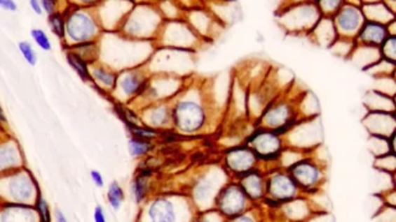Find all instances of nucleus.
Returning a JSON list of instances; mask_svg holds the SVG:
<instances>
[{
    "label": "nucleus",
    "mask_w": 396,
    "mask_h": 222,
    "mask_svg": "<svg viewBox=\"0 0 396 222\" xmlns=\"http://www.w3.org/2000/svg\"><path fill=\"white\" fill-rule=\"evenodd\" d=\"M197 222H223L222 215L218 212H207Z\"/></svg>",
    "instance_id": "30"
},
{
    "label": "nucleus",
    "mask_w": 396,
    "mask_h": 222,
    "mask_svg": "<svg viewBox=\"0 0 396 222\" xmlns=\"http://www.w3.org/2000/svg\"><path fill=\"white\" fill-rule=\"evenodd\" d=\"M249 202L250 199L239 183H229L224 185L217 194V212L222 216L231 219L248 212Z\"/></svg>",
    "instance_id": "6"
},
{
    "label": "nucleus",
    "mask_w": 396,
    "mask_h": 222,
    "mask_svg": "<svg viewBox=\"0 0 396 222\" xmlns=\"http://www.w3.org/2000/svg\"><path fill=\"white\" fill-rule=\"evenodd\" d=\"M263 127L271 130L273 133L282 138L291 128L297 125V117L294 114V109L287 101L270 103L264 114L261 115Z\"/></svg>",
    "instance_id": "5"
},
{
    "label": "nucleus",
    "mask_w": 396,
    "mask_h": 222,
    "mask_svg": "<svg viewBox=\"0 0 396 222\" xmlns=\"http://www.w3.org/2000/svg\"><path fill=\"white\" fill-rule=\"evenodd\" d=\"M30 8H32V11L37 14V15H41L43 14V8H41V3L37 1V0H32L30 3Z\"/></svg>",
    "instance_id": "36"
},
{
    "label": "nucleus",
    "mask_w": 396,
    "mask_h": 222,
    "mask_svg": "<svg viewBox=\"0 0 396 222\" xmlns=\"http://www.w3.org/2000/svg\"><path fill=\"white\" fill-rule=\"evenodd\" d=\"M0 222H40L32 205L0 204Z\"/></svg>",
    "instance_id": "14"
},
{
    "label": "nucleus",
    "mask_w": 396,
    "mask_h": 222,
    "mask_svg": "<svg viewBox=\"0 0 396 222\" xmlns=\"http://www.w3.org/2000/svg\"><path fill=\"white\" fill-rule=\"evenodd\" d=\"M132 195L137 204L143 202L148 194V183H146V177L144 175H137L134 179L132 184Z\"/></svg>",
    "instance_id": "23"
},
{
    "label": "nucleus",
    "mask_w": 396,
    "mask_h": 222,
    "mask_svg": "<svg viewBox=\"0 0 396 222\" xmlns=\"http://www.w3.org/2000/svg\"><path fill=\"white\" fill-rule=\"evenodd\" d=\"M258 163L259 159L252 151V148L248 147L247 145L232 148L226 154V164L228 170L232 173H235L238 178L250 170L258 168Z\"/></svg>",
    "instance_id": "10"
},
{
    "label": "nucleus",
    "mask_w": 396,
    "mask_h": 222,
    "mask_svg": "<svg viewBox=\"0 0 396 222\" xmlns=\"http://www.w3.org/2000/svg\"><path fill=\"white\" fill-rule=\"evenodd\" d=\"M227 222H257L253 215L248 214V212L240 214L238 216L231 217L229 221Z\"/></svg>",
    "instance_id": "32"
},
{
    "label": "nucleus",
    "mask_w": 396,
    "mask_h": 222,
    "mask_svg": "<svg viewBox=\"0 0 396 222\" xmlns=\"http://www.w3.org/2000/svg\"><path fill=\"white\" fill-rule=\"evenodd\" d=\"M116 82L124 96H134L143 91L146 80L144 74L140 72H128V73L123 74Z\"/></svg>",
    "instance_id": "17"
},
{
    "label": "nucleus",
    "mask_w": 396,
    "mask_h": 222,
    "mask_svg": "<svg viewBox=\"0 0 396 222\" xmlns=\"http://www.w3.org/2000/svg\"><path fill=\"white\" fill-rule=\"evenodd\" d=\"M93 219H95V222H107L106 215H104V212H103V207H95Z\"/></svg>",
    "instance_id": "35"
},
{
    "label": "nucleus",
    "mask_w": 396,
    "mask_h": 222,
    "mask_svg": "<svg viewBox=\"0 0 396 222\" xmlns=\"http://www.w3.org/2000/svg\"><path fill=\"white\" fill-rule=\"evenodd\" d=\"M281 17L284 19V25L289 30L312 31L322 15L318 6L307 3L292 6Z\"/></svg>",
    "instance_id": "9"
},
{
    "label": "nucleus",
    "mask_w": 396,
    "mask_h": 222,
    "mask_svg": "<svg viewBox=\"0 0 396 222\" xmlns=\"http://www.w3.org/2000/svg\"><path fill=\"white\" fill-rule=\"evenodd\" d=\"M90 179L95 183V186H98V188L104 186V179L102 177V173H100L98 170H90Z\"/></svg>",
    "instance_id": "33"
},
{
    "label": "nucleus",
    "mask_w": 396,
    "mask_h": 222,
    "mask_svg": "<svg viewBox=\"0 0 396 222\" xmlns=\"http://www.w3.org/2000/svg\"><path fill=\"white\" fill-rule=\"evenodd\" d=\"M30 35H32L34 43H36L39 47L43 50V51H51L53 45H51V41H50V38L46 35V32L41 30V29H32Z\"/></svg>",
    "instance_id": "28"
},
{
    "label": "nucleus",
    "mask_w": 396,
    "mask_h": 222,
    "mask_svg": "<svg viewBox=\"0 0 396 222\" xmlns=\"http://www.w3.org/2000/svg\"><path fill=\"white\" fill-rule=\"evenodd\" d=\"M48 27L55 36L58 38H64L66 36V20L60 13L56 11L53 15L48 16Z\"/></svg>",
    "instance_id": "22"
},
{
    "label": "nucleus",
    "mask_w": 396,
    "mask_h": 222,
    "mask_svg": "<svg viewBox=\"0 0 396 222\" xmlns=\"http://www.w3.org/2000/svg\"><path fill=\"white\" fill-rule=\"evenodd\" d=\"M362 11L364 14L365 20L369 22H381L384 25H389L392 22H395L394 11L389 9V6L383 3H374V4H367L362 6Z\"/></svg>",
    "instance_id": "18"
},
{
    "label": "nucleus",
    "mask_w": 396,
    "mask_h": 222,
    "mask_svg": "<svg viewBox=\"0 0 396 222\" xmlns=\"http://www.w3.org/2000/svg\"><path fill=\"white\" fill-rule=\"evenodd\" d=\"M332 20L339 38L354 41V37L357 36L360 27L364 24L365 17L360 6L343 3L336 15L333 16Z\"/></svg>",
    "instance_id": "8"
},
{
    "label": "nucleus",
    "mask_w": 396,
    "mask_h": 222,
    "mask_svg": "<svg viewBox=\"0 0 396 222\" xmlns=\"http://www.w3.org/2000/svg\"><path fill=\"white\" fill-rule=\"evenodd\" d=\"M107 199H108V202H109L111 209H114L116 212L122 207L125 195H124V191H123L122 186L118 184L116 182H113L109 185L108 193H107Z\"/></svg>",
    "instance_id": "20"
},
{
    "label": "nucleus",
    "mask_w": 396,
    "mask_h": 222,
    "mask_svg": "<svg viewBox=\"0 0 396 222\" xmlns=\"http://www.w3.org/2000/svg\"><path fill=\"white\" fill-rule=\"evenodd\" d=\"M389 36L391 35L388 25L365 20L360 32L354 37V43L360 47L379 48Z\"/></svg>",
    "instance_id": "12"
},
{
    "label": "nucleus",
    "mask_w": 396,
    "mask_h": 222,
    "mask_svg": "<svg viewBox=\"0 0 396 222\" xmlns=\"http://www.w3.org/2000/svg\"><path fill=\"white\" fill-rule=\"evenodd\" d=\"M97 32V25L93 19L85 13H74L66 20V35L77 43H85Z\"/></svg>",
    "instance_id": "11"
},
{
    "label": "nucleus",
    "mask_w": 396,
    "mask_h": 222,
    "mask_svg": "<svg viewBox=\"0 0 396 222\" xmlns=\"http://www.w3.org/2000/svg\"><path fill=\"white\" fill-rule=\"evenodd\" d=\"M301 193L287 172L276 170L265 177V201L275 202V207L294 200Z\"/></svg>",
    "instance_id": "3"
},
{
    "label": "nucleus",
    "mask_w": 396,
    "mask_h": 222,
    "mask_svg": "<svg viewBox=\"0 0 396 222\" xmlns=\"http://www.w3.org/2000/svg\"><path fill=\"white\" fill-rule=\"evenodd\" d=\"M4 121H6V117H4V112H3V109H1V106H0V124Z\"/></svg>",
    "instance_id": "38"
},
{
    "label": "nucleus",
    "mask_w": 396,
    "mask_h": 222,
    "mask_svg": "<svg viewBox=\"0 0 396 222\" xmlns=\"http://www.w3.org/2000/svg\"><path fill=\"white\" fill-rule=\"evenodd\" d=\"M381 54L383 56V59L388 61V62H391V64H395L396 59V38L395 36H389L386 38L384 43L381 45Z\"/></svg>",
    "instance_id": "27"
},
{
    "label": "nucleus",
    "mask_w": 396,
    "mask_h": 222,
    "mask_svg": "<svg viewBox=\"0 0 396 222\" xmlns=\"http://www.w3.org/2000/svg\"><path fill=\"white\" fill-rule=\"evenodd\" d=\"M239 185L250 201L265 198V175L258 168L239 177Z\"/></svg>",
    "instance_id": "15"
},
{
    "label": "nucleus",
    "mask_w": 396,
    "mask_h": 222,
    "mask_svg": "<svg viewBox=\"0 0 396 222\" xmlns=\"http://www.w3.org/2000/svg\"><path fill=\"white\" fill-rule=\"evenodd\" d=\"M41 3V8H43V11H45L48 16L53 15L56 13V1H53V0H43L40 1Z\"/></svg>",
    "instance_id": "31"
},
{
    "label": "nucleus",
    "mask_w": 396,
    "mask_h": 222,
    "mask_svg": "<svg viewBox=\"0 0 396 222\" xmlns=\"http://www.w3.org/2000/svg\"><path fill=\"white\" fill-rule=\"evenodd\" d=\"M300 191H317V186L322 183L325 173L320 164L310 158L296 161L286 170Z\"/></svg>",
    "instance_id": "7"
},
{
    "label": "nucleus",
    "mask_w": 396,
    "mask_h": 222,
    "mask_svg": "<svg viewBox=\"0 0 396 222\" xmlns=\"http://www.w3.org/2000/svg\"><path fill=\"white\" fill-rule=\"evenodd\" d=\"M55 221L56 222H69V220L64 216V212H61L60 209L55 210Z\"/></svg>",
    "instance_id": "37"
},
{
    "label": "nucleus",
    "mask_w": 396,
    "mask_h": 222,
    "mask_svg": "<svg viewBox=\"0 0 396 222\" xmlns=\"http://www.w3.org/2000/svg\"><path fill=\"white\" fill-rule=\"evenodd\" d=\"M34 207L36 209L37 215H39L40 222H51V220H53V215H51V212H50L48 201H46V199L43 198L41 193L37 195L35 204H34Z\"/></svg>",
    "instance_id": "26"
},
{
    "label": "nucleus",
    "mask_w": 396,
    "mask_h": 222,
    "mask_svg": "<svg viewBox=\"0 0 396 222\" xmlns=\"http://www.w3.org/2000/svg\"><path fill=\"white\" fill-rule=\"evenodd\" d=\"M149 222H177L179 215L174 201L168 198H158L148 209Z\"/></svg>",
    "instance_id": "16"
},
{
    "label": "nucleus",
    "mask_w": 396,
    "mask_h": 222,
    "mask_svg": "<svg viewBox=\"0 0 396 222\" xmlns=\"http://www.w3.org/2000/svg\"><path fill=\"white\" fill-rule=\"evenodd\" d=\"M0 8L8 11L18 10V6H16L15 1H13V0H0Z\"/></svg>",
    "instance_id": "34"
},
{
    "label": "nucleus",
    "mask_w": 396,
    "mask_h": 222,
    "mask_svg": "<svg viewBox=\"0 0 396 222\" xmlns=\"http://www.w3.org/2000/svg\"><path fill=\"white\" fill-rule=\"evenodd\" d=\"M245 145L252 148V151L259 161H278L281 158V154L284 152L282 138L264 127L252 133Z\"/></svg>",
    "instance_id": "4"
},
{
    "label": "nucleus",
    "mask_w": 396,
    "mask_h": 222,
    "mask_svg": "<svg viewBox=\"0 0 396 222\" xmlns=\"http://www.w3.org/2000/svg\"><path fill=\"white\" fill-rule=\"evenodd\" d=\"M151 148V145L149 143L148 140L143 138H132L129 141V151L132 157H142L148 154Z\"/></svg>",
    "instance_id": "24"
},
{
    "label": "nucleus",
    "mask_w": 396,
    "mask_h": 222,
    "mask_svg": "<svg viewBox=\"0 0 396 222\" xmlns=\"http://www.w3.org/2000/svg\"><path fill=\"white\" fill-rule=\"evenodd\" d=\"M22 149L14 140L0 142V175L22 168Z\"/></svg>",
    "instance_id": "13"
},
{
    "label": "nucleus",
    "mask_w": 396,
    "mask_h": 222,
    "mask_svg": "<svg viewBox=\"0 0 396 222\" xmlns=\"http://www.w3.org/2000/svg\"><path fill=\"white\" fill-rule=\"evenodd\" d=\"M67 62L77 72L82 80H90V71L87 67V62L83 57L79 56L78 53L69 52L67 54Z\"/></svg>",
    "instance_id": "21"
},
{
    "label": "nucleus",
    "mask_w": 396,
    "mask_h": 222,
    "mask_svg": "<svg viewBox=\"0 0 396 222\" xmlns=\"http://www.w3.org/2000/svg\"><path fill=\"white\" fill-rule=\"evenodd\" d=\"M171 119V114L166 106H156L150 110L148 115V125L153 127L164 126Z\"/></svg>",
    "instance_id": "19"
},
{
    "label": "nucleus",
    "mask_w": 396,
    "mask_h": 222,
    "mask_svg": "<svg viewBox=\"0 0 396 222\" xmlns=\"http://www.w3.org/2000/svg\"><path fill=\"white\" fill-rule=\"evenodd\" d=\"M18 48L22 52V57L25 59L27 64L32 66V67L36 66L37 54L34 47H32V43H27V41H22V43H18Z\"/></svg>",
    "instance_id": "29"
},
{
    "label": "nucleus",
    "mask_w": 396,
    "mask_h": 222,
    "mask_svg": "<svg viewBox=\"0 0 396 222\" xmlns=\"http://www.w3.org/2000/svg\"><path fill=\"white\" fill-rule=\"evenodd\" d=\"M92 75L98 83H101L108 88H113L116 84V80H118L116 74L107 71V69L102 68V67L93 69Z\"/></svg>",
    "instance_id": "25"
},
{
    "label": "nucleus",
    "mask_w": 396,
    "mask_h": 222,
    "mask_svg": "<svg viewBox=\"0 0 396 222\" xmlns=\"http://www.w3.org/2000/svg\"><path fill=\"white\" fill-rule=\"evenodd\" d=\"M175 126L185 133H197L206 122V111L202 104L192 99L177 101L171 111Z\"/></svg>",
    "instance_id": "2"
},
{
    "label": "nucleus",
    "mask_w": 396,
    "mask_h": 222,
    "mask_svg": "<svg viewBox=\"0 0 396 222\" xmlns=\"http://www.w3.org/2000/svg\"><path fill=\"white\" fill-rule=\"evenodd\" d=\"M40 193L36 180L29 170L20 168L0 175V204L34 207Z\"/></svg>",
    "instance_id": "1"
}]
</instances>
